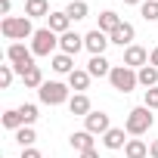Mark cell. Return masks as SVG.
<instances>
[{"mask_svg": "<svg viewBox=\"0 0 158 158\" xmlns=\"http://www.w3.org/2000/svg\"><path fill=\"white\" fill-rule=\"evenodd\" d=\"M34 25H31V19L28 16H6L3 22H0V34H3L6 40H13V44H22V40H28V37H34Z\"/></svg>", "mask_w": 158, "mask_h": 158, "instance_id": "6da1fadb", "label": "cell"}, {"mask_svg": "<svg viewBox=\"0 0 158 158\" xmlns=\"http://www.w3.org/2000/svg\"><path fill=\"white\" fill-rule=\"evenodd\" d=\"M155 124V115H152V109H146V106H136V109H130L127 112V121H124V130H127V136H143V133H149V127Z\"/></svg>", "mask_w": 158, "mask_h": 158, "instance_id": "7a4b0ae2", "label": "cell"}, {"mask_svg": "<svg viewBox=\"0 0 158 158\" xmlns=\"http://www.w3.org/2000/svg\"><path fill=\"white\" fill-rule=\"evenodd\" d=\"M37 99L44 106H62L71 99V87L62 84V81H44V87L37 90Z\"/></svg>", "mask_w": 158, "mask_h": 158, "instance_id": "3957f363", "label": "cell"}, {"mask_svg": "<svg viewBox=\"0 0 158 158\" xmlns=\"http://www.w3.org/2000/svg\"><path fill=\"white\" fill-rule=\"evenodd\" d=\"M109 84H112L118 93H130V90H136V87H139V77H136V71H133V68H127V65L121 62V65H115V68H112Z\"/></svg>", "mask_w": 158, "mask_h": 158, "instance_id": "277c9868", "label": "cell"}, {"mask_svg": "<svg viewBox=\"0 0 158 158\" xmlns=\"http://www.w3.org/2000/svg\"><path fill=\"white\" fill-rule=\"evenodd\" d=\"M6 62L16 68V74L22 77L31 65H34V53H31V47H25V44H10L6 47Z\"/></svg>", "mask_w": 158, "mask_h": 158, "instance_id": "5b68a950", "label": "cell"}, {"mask_svg": "<svg viewBox=\"0 0 158 158\" xmlns=\"http://www.w3.org/2000/svg\"><path fill=\"white\" fill-rule=\"evenodd\" d=\"M59 47V34L50 28H37L31 37V53L34 56H53V50Z\"/></svg>", "mask_w": 158, "mask_h": 158, "instance_id": "8992f818", "label": "cell"}, {"mask_svg": "<svg viewBox=\"0 0 158 158\" xmlns=\"http://www.w3.org/2000/svg\"><path fill=\"white\" fill-rule=\"evenodd\" d=\"M109 44H112L109 34H102L99 28H93V31L84 34V50H87L90 56H106V47H109Z\"/></svg>", "mask_w": 158, "mask_h": 158, "instance_id": "52a82bcc", "label": "cell"}, {"mask_svg": "<svg viewBox=\"0 0 158 158\" xmlns=\"http://www.w3.org/2000/svg\"><path fill=\"white\" fill-rule=\"evenodd\" d=\"M84 130H90L93 136H106V133L112 130V121H109L106 112H90V115L84 118Z\"/></svg>", "mask_w": 158, "mask_h": 158, "instance_id": "ba28073f", "label": "cell"}, {"mask_svg": "<svg viewBox=\"0 0 158 158\" xmlns=\"http://www.w3.org/2000/svg\"><path fill=\"white\" fill-rule=\"evenodd\" d=\"M124 65L133 68V71H139L143 65H149V50L139 47V44H130V47L124 50Z\"/></svg>", "mask_w": 158, "mask_h": 158, "instance_id": "9c48e42d", "label": "cell"}, {"mask_svg": "<svg viewBox=\"0 0 158 158\" xmlns=\"http://www.w3.org/2000/svg\"><path fill=\"white\" fill-rule=\"evenodd\" d=\"M81 50H84V34L65 31V34L59 37V53H65V56H77Z\"/></svg>", "mask_w": 158, "mask_h": 158, "instance_id": "30bf717a", "label": "cell"}, {"mask_svg": "<svg viewBox=\"0 0 158 158\" xmlns=\"http://www.w3.org/2000/svg\"><path fill=\"white\" fill-rule=\"evenodd\" d=\"M47 28H50V31H56L59 37H62L65 31H71V19H68V13H65V10L50 13V16H47Z\"/></svg>", "mask_w": 158, "mask_h": 158, "instance_id": "8fae6325", "label": "cell"}, {"mask_svg": "<svg viewBox=\"0 0 158 158\" xmlns=\"http://www.w3.org/2000/svg\"><path fill=\"white\" fill-rule=\"evenodd\" d=\"M133 37H136V28H133L130 22H121V25H118V31H112V34H109V40H112V44H118V47H124V50L133 44Z\"/></svg>", "mask_w": 158, "mask_h": 158, "instance_id": "7c38bea8", "label": "cell"}, {"mask_svg": "<svg viewBox=\"0 0 158 158\" xmlns=\"http://www.w3.org/2000/svg\"><path fill=\"white\" fill-rule=\"evenodd\" d=\"M68 112H71V115H77V118H87V115L93 112L90 96H87V93H74V96L68 99Z\"/></svg>", "mask_w": 158, "mask_h": 158, "instance_id": "4fadbf2b", "label": "cell"}, {"mask_svg": "<svg viewBox=\"0 0 158 158\" xmlns=\"http://www.w3.org/2000/svg\"><path fill=\"white\" fill-rule=\"evenodd\" d=\"M112 62L106 59V56H90V62H87V71H90V77H109L112 74Z\"/></svg>", "mask_w": 158, "mask_h": 158, "instance_id": "5bb4252c", "label": "cell"}, {"mask_svg": "<svg viewBox=\"0 0 158 158\" xmlns=\"http://www.w3.org/2000/svg\"><path fill=\"white\" fill-rule=\"evenodd\" d=\"M102 146H106V149H112V152L124 149V146H127V130H124V127H112V130L102 136Z\"/></svg>", "mask_w": 158, "mask_h": 158, "instance_id": "9a60e30c", "label": "cell"}, {"mask_svg": "<svg viewBox=\"0 0 158 158\" xmlns=\"http://www.w3.org/2000/svg\"><path fill=\"white\" fill-rule=\"evenodd\" d=\"M68 143H71V149H74L77 155L96 149V146H93V133H90V130H77V133H71V136H68Z\"/></svg>", "mask_w": 158, "mask_h": 158, "instance_id": "2e32d148", "label": "cell"}, {"mask_svg": "<svg viewBox=\"0 0 158 158\" xmlns=\"http://www.w3.org/2000/svg\"><path fill=\"white\" fill-rule=\"evenodd\" d=\"M68 87H71L74 93H84V90L90 87V71H87V68H74V71L68 74Z\"/></svg>", "mask_w": 158, "mask_h": 158, "instance_id": "e0dca14e", "label": "cell"}, {"mask_svg": "<svg viewBox=\"0 0 158 158\" xmlns=\"http://www.w3.org/2000/svg\"><path fill=\"white\" fill-rule=\"evenodd\" d=\"M121 22H124V19H121L118 13L106 10V13H99V25H96V28H99L102 34H112V31H118V25H121Z\"/></svg>", "mask_w": 158, "mask_h": 158, "instance_id": "ac0fdd59", "label": "cell"}, {"mask_svg": "<svg viewBox=\"0 0 158 158\" xmlns=\"http://www.w3.org/2000/svg\"><path fill=\"white\" fill-rule=\"evenodd\" d=\"M50 68H53L56 74H71V71H74V56H65V53H56V56L50 59Z\"/></svg>", "mask_w": 158, "mask_h": 158, "instance_id": "d6986e66", "label": "cell"}, {"mask_svg": "<svg viewBox=\"0 0 158 158\" xmlns=\"http://www.w3.org/2000/svg\"><path fill=\"white\" fill-rule=\"evenodd\" d=\"M25 16H28V19H44V16H50V0H25Z\"/></svg>", "mask_w": 158, "mask_h": 158, "instance_id": "ffe728a7", "label": "cell"}, {"mask_svg": "<svg viewBox=\"0 0 158 158\" xmlns=\"http://www.w3.org/2000/svg\"><path fill=\"white\" fill-rule=\"evenodd\" d=\"M136 77H139V87H146V90L158 87V68H155V65H143V68L136 71Z\"/></svg>", "mask_w": 158, "mask_h": 158, "instance_id": "44dd1931", "label": "cell"}, {"mask_svg": "<svg viewBox=\"0 0 158 158\" xmlns=\"http://www.w3.org/2000/svg\"><path fill=\"white\" fill-rule=\"evenodd\" d=\"M65 13H68L71 22H81V19L90 16V6H87V0H71V3L65 6Z\"/></svg>", "mask_w": 158, "mask_h": 158, "instance_id": "7402d4cb", "label": "cell"}, {"mask_svg": "<svg viewBox=\"0 0 158 158\" xmlns=\"http://www.w3.org/2000/svg\"><path fill=\"white\" fill-rule=\"evenodd\" d=\"M22 84L31 87V90H40V87H44V71H40V65H31V68L22 74Z\"/></svg>", "mask_w": 158, "mask_h": 158, "instance_id": "603a6c76", "label": "cell"}, {"mask_svg": "<svg viewBox=\"0 0 158 158\" xmlns=\"http://www.w3.org/2000/svg\"><path fill=\"white\" fill-rule=\"evenodd\" d=\"M149 155V146L143 143V139H127V146H124V158H146Z\"/></svg>", "mask_w": 158, "mask_h": 158, "instance_id": "cb8c5ba5", "label": "cell"}, {"mask_svg": "<svg viewBox=\"0 0 158 158\" xmlns=\"http://www.w3.org/2000/svg\"><path fill=\"white\" fill-rule=\"evenodd\" d=\"M0 124H3L6 130H19V127H25V124H22V115H19V109H10V112H3Z\"/></svg>", "mask_w": 158, "mask_h": 158, "instance_id": "d4e9b609", "label": "cell"}, {"mask_svg": "<svg viewBox=\"0 0 158 158\" xmlns=\"http://www.w3.org/2000/svg\"><path fill=\"white\" fill-rule=\"evenodd\" d=\"M19 115H22V124L31 127V124L37 121V106H34V102H22V106H19Z\"/></svg>", "mask_w": 158, "mask_h": 158, "instance_id": "484cf974", "label": "cell"}, {"mask_svg": "<svg viewBox=\"0 0 158 158\" xmlns=\"http://www.w3.org/2000/svg\"><path fill=\"white\" fill-rule=\"evenodd\" d=\"M34 139H37V133H34V127H19V130H16V143H19L22 149H28V146H34Z\"/></svg>", "mask_w": 158, "mask_h": 158, "instance_id": "4316f807", "label": "cell"}, {"mask_svg": "<svg viewBox=\"0 0 158 158\" xmlns=\"http://www.w3.org/2000/svg\"><path fill=\"white\" fill-rule=\"evenodd\" d=\"M139 16H143L146 22H158V0H143Z\"/></svg>", "mask_w": 158, "mask_h": 158, "instance_id": "83f0119b", "label": "cell"}, {"mask_svg": "<svg viewBox=\"0 0 158 158\" xmlns=\"http://www.w3.org/2000/svg\"><path fill=\"white\" fill-rule=\"evenodd\" d=\"M13 77H16V68H13V65H0V87L6 90V87L13 84Z\"/></svg>", "mask_w": 158, "mask_h": 158, "instance_id": "f1b7e54d", "label": "cell"}, {"mask_svg": "<svg viewBox=\"0 0 158 158\" xmlns=\"http://www.w3.org/2000/svg\"><path fill=\"white\" fill-rule=\"evenodd\" d=\"M143 106H146V109H152V112L158 109V87H152V90H146V93H143Z\"/></svg>", "mask_w": 158, "mask_h": 158, "instance_id": "f546056e", "label": "cell"}, {"mask_svg": "<svg viewBox=\"0 0 158 158\" xmlns=\"http://www.w3.org/2000/svg\"><path fill=\"white\" fill-rule=\"evenodd\" d=\"M22 158H44V155H40V149L28 146V149H22Z\"/></svg>", "mask_w": 158, "mask_h": 158, "instance_id": "4dcf8cb0", "label": "cell"}, {"mask_svg": "<svg viewBox=\"0 0 158 158\" xmlns=\"http://www.w3.org/2000/svg\"><path fill=\"white\" fill-rule=\"evenodd\" d=\"M10 10H13V0H0V16L6 19V16H10Z\"/></svg>", "mask_w": 158, "mask_h": 158, "instance_id": "1f68e13d", "label": "cell"}, {"mask_svg": "<svg viewBox=\"0 0 158 158\" xmlns=\"http://www.w3.org/2000/svg\"><path fill=\"white\" fill-rule=\"evenodd\" d=\"M149 65H155V68H158V47L149 53Z\"/></svg>", "mask_w": 158, "mask_h": 158, "instance_id": "d6a6232c", "label": "cell"}, {"mask_svg": "<svg viewBox=\"0 0 158 158\" xmlns=\"http://www.w3.org/2000/svg\"><path fill=\"white\" fill-rule=\"evenodd\" d=\"M149 158H158V139H152V146H149Z\"/></svg>", "mask_w": 158, "mask_h": 158, "instance_id": "836d02e7", "label": "cell"}, {"mask_svg": "<svg viewBox=\"0 0 158 158\" xmlns=\"http://www.w3.org/2000/svg\"><path fill=\"white\" fill-rule=\"evenodd\" d=\"M77 158H99V152H96V149H90V152H81Z\"/></svg>", "mask_w": 158, "mask_h": 158, "instance_id": "e575fe53", "label": "cell"}, {"mask_svg": "<svg viewBox=\"0 0 158 158\" xmlns=\"http://www.w3.org/2000/svg\"><path fill=\"white\" fill-rule=\"evenodd\" d=\"M127 6H143V0H124Z\"/></svg>", "mask_w": 158, "mask_h": 158, "instance_id": "d590c367", "label": "cell"}]
</instances>
